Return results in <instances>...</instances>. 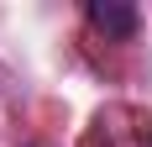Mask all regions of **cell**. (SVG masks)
Listing matches in <instances>:
<instances>
[{"instance_id":"1","label":"cell","mask_w":152,"mask_h":147,"mask_svg":"<svg viewBox=\"0 0 152 147\" xmlns=\"http://www.w3.org/2000/svg\"><path fill=\"white\" fill-rule=\"evenodd\" d=\"M89 21L105 32V37H121V42L137 32V11H131L126 0H89Z\"/></svg>"},{"instance_id":"2","label":"cell","mask_w":152,"mask_h":147,"mask_svg":"<svg viewBox=\"0 0 152 147\" xmlns=\"http://www.w3.org/2000/svg\"><path fill=\"white\" fill-rule=\"evenodd\" d=\"M142 147H152V132H147V137H142Z\"/></svg>"}]
</instances>
